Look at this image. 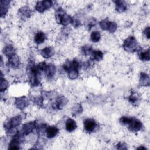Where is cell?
I'll list each match as a JSON object with an SVG mask.
<instances>
[{
  "label": "cell",
  "mask_w": 150,
  "mask_h": 150,
  "mask_svg": "<svg viewBox=\"0 0 150 150\" xmlns=\"http://www.w3.org/2000/svg\"><path fill=\"white\" fill-rule=\"evenodd\" d=\"M123 48L125 51L129 52H134L137 51V40L133 36L128 38L123 44Z\"/></svg>",
  "instance_id": "6da1fadb"
},
{
  "label": "cell",
  "mask_w": 150,
  "mask_h": 150,
  "mask_svg": "<svg viewBox=\"0 0 150 150\" xmlns=\"http://www.w3.org/2000/svg\"><path fill=\"white\" fill-rule=\"evenodd\" d=\"M56 19L58 23L63 25H67L72 22V18L69 15L65 14L62 9L58 11L56 15Z\"/></svg>",
  "instance_id": "7a4b0ae2"
},
{
  "label": "cell",
  "mask_w": 150,
  "mask_h": 150,
  "mask_svg": "<svg viewBox=\"0 0 150 150\" xmlns=\"http://www.w3.org/2000/svg\"><path fill=\"white\" fill-rule=\"evenodd\" d=\"M21 120L22 119L21 116H15L10 120V121L6 123V126L4 125V127H6L7 130H11L14 128H15L19 126L21 123Z\"/></svg>",
  "instance_id": "3957f363"
},
{
  "label": "cell",
  "mask_w": 150,
  "mask_h": 150,
  "mask_svg": "<svg viewBox=\"0 0 150 150\" xmlns=\"http://www.w3.org/2000/svg\"><path fill=\"white\" fill-rule=\"evenodd\" d=\"M52 6V2L51 1H42L38 3L36 5V10L40 12H43L47 10L50 8Z\"/></svg>",
  "instance_id": "277c9868"
},
{
  "label": "cell",
  "mask_w": 150,
  "mask_h": 150,
  "mask_svg": "<svg viewBox=\"0 0 150 150\" xmlns=\"http://www.w3.org/2000/svg\"><path fill=\"white\" fill-rule=\"evenodd\" d=\"M22 142V135L19 133L15 135L14 138L11 140L10 145L9 149H19V145Z\"/></svg>",
  "instance_id": "5b68a950"
},
{
  "label": "cell",
  "mask_w": 150,
  "mask_h": 150,
  "mask_svg": "<svg viewBox=\"0 0 150 150\" xmlns=\"http://www.w3.org/2000/svg\"><path fill=\"white\" fill-rule=\"evenodd\" d=\"M97 127V123L93 119H88L84 121L85 130L88 133L93 132Z\"/></svg>",
  "instance_id": "8992f818"
},
{
  "label": "cell",
  "mask_w": 150,
  "mask_h": 150,
  "mask_svg": "<svg viewBox=\"0 0 150 150\" xmlns=\"http://www.w3.org/2000/svg\"><path fill=\"white\" fill-rule=\"evenodd\" d=\"M128 125L129 130L133 132H137L140 131L142 127V124L141 122L133 117Z\"/></svg>",
  "instance_id": "52a82bcc"
},
{
  "label": "cell",
  "mask_w": 150,
  "mask_h": 150,
  "mask_svg": "<svg viewBox=\"0 0 150 150\" xmlns=\"http://www.w3.org/2000/svg\"><path fill=\"white\" fill-rule=\"evenodd\" d=\"M36 127V123L35 122H29L25 124L22 127V133L24 135H26L31 134Z\"/></svg>",
  "instance_id": "ba28073f"
},
{
  "label": "cell",
  "mask_w": 150,
  "mask_h": 150,
  "mask_svg": "<svg viewBox=\"0 0 150 150\" xmlns=\"http://www.w3.org/2000/svg\"><path fill=\"white\" fill-rule=\"evenodd\" d=\"M28 104H29V101H28L27 98H26L25 97H22L18 98L15 100L16 106L21 110L25 108L28 105Z\"/></svg>",
  "instance_id": "9c48e42d"
},
{
  "label": "cell",
  "mask_w": 150,
  "mask_h": 150,
  "mask_svg": "<svg viewBox=\"0 0 150 150\" xmlns=\"http://www.w3.org/2000/svg\"><path fill=\"white\" fill-rule=\"evenodd\" d=\"M45 132L47 137L49 138H52L57 135L59 132V130L56 127L50 126L46 128Z\"/></svg>",
  "instance_id": "30bf717a"
},
{
  "label": "cell",
  "mask_w": 150,
  "mask_h": 150,
  "mask_svg": "<svg viewBox=\"0 0 150 150\" xmlns=\"http://www.w3.org/2000/svg\"><path fill=\"white\" fill-rule=\"evenodd\" d=\"M77 128V124L76 122L73 119H69L66 123V130L69 132H72Z\"/></svg>",
  "instance_id": "8fae6325"
},
{
  "label": "cell",
  "mask_w": 150,
  "mask_h": 150,
  "mask_svg": "<svg viewBox=\"0 0 150 150\" xmlns=\"http://www.w3.org/2000/svg\"><path fill=\"white\" fill-rule=\"evenodd\" d=\"M55 53L53 49L51 47H46L41 51V55L45 58H49L52 57Z\"/></svg>",
  "instance_id": "7c38bea8"
},
{
  "label": "cell",
  "mask_w": 150,
  "mask_h": 150,
  "mask_svg": "<svg viewBox=\"0 0 150 150\" xmlns=\"http://www.w3.org/2000/svg\"><path fill=\"white\" fill-rule=\"evenodd\" d=\"M45 40H46V36L45 33L42 32H38L34 38L35 42L37 44H41L44 43Z\"/></svg>",
  "instance_id": "4fadbf2b"
},
{
  "label": "cell",
  "mask_w": 150,
  "mask_h": 150,
  "mask_svg": "<svg viewBox=\"0 0 150 150\" xmlns=\"http://www.w3.org/2000/svg\"><path fill=\"white\" fill-rule=\"evenodd\" d=\"M8 62H9V64L12 67H18L20 64L19 58L17 55L14 54V55H12L11 56L9 57Z\"/></svg>",
  "instance_id": "5bb4252c"
},
{
  "label": "cell",
  "mask_w": 150,
  "mask_h": 150,
  "mask_svg": "<svg viewBox=\"0 0 150 150\" xmlns=\"http://www.w3.org/2000/svg\"><path fill=\"white\" fill-rule=\"evenodd\" d=\"M103 58V53L100 51H93L91 53L90 59L93 61H100Z\"/></svg>",
  "instance_id": "9a60e30c"
},
{
  "label": "cell",
  "mask_w": 150,
  "mask_h": 150,
  "mask_svg": "<svg viewBox=\"0 0 150 150\" xmlns=\"http://www.w3.org/2000/svg\"><path fill=\"white\" fill-rule=\"evenodd\" d=\"M140 84L141 86H146L149 85V78L148 75L145 73H141L140 76Z\"/></svg>",
  "instance_id": "2e32d148"
},
{
  "label": "cell",
  "mask_w": 150,
  "mask_h": 150,
  "mask_svg": "<svg viewBox=\"0 0 150 150\" xmlns=\"http://www.w3.org/2000/svg\"><path fill=\"white\" fill-rule=\"evenodd\" d=\"M116 10L119 12H122L127 10V4L123 1H116Z\"/></svg>",
  "instance_id": "e0dca14e"
},
{
  "label": "cell",
  "mask_w": 150,
  "mask_h": 150,
  "mask_svg": "<svg viewBox=\"0 0 150 150\" xmlns=\"http://www.w3.org/2000/svg\"><path fill=\"white\" fill-rule=\"evenodd\" d=\"M10 2L9 1H1V15L3 17L6 15L8 11V6Z\"/></svg>",
  "instance_id": "ac0fdd59"
},
{
  "label": "cell",
  "mask_w": 150,
  "mask_h": 150,
  "mask_svg": "<svg viewBox=\"0 0 150 150\" xmlns=\"http://www.w3.org/2000/svg\"><path fill=\"white\" fill-rule=\"evenodd\" d=\"M139 58L140 60L143 61H148L149 60V49L146 51H141L139 53Z\"/></svg>",
  "instance_id": "d6986e66"
},
{
  "label": "cell",
  "mask_w": 150,
  "mask_h": 150,
  "mask_svg": "<svg viewBox=\"0 0 150 150\" xmlns=\"http://www.w3.org/2000/svg\"><path fill=\"white\" fill-rule=\"evenodd\" d=\"M79 76V71L78 69L74 68H72L70 70L68 71V76L70 79H76Z\"/></svg>",
  "instance_id": "ffe728a7"
},
{
  "label": "cell",
  "mask_w": 150,
  "mask_h": 150,
  "mask_svg": "<svg viewBox=\"0 0 150 150\" xmlns=\"http://www.w3.org/2000/svg\"><path fill=\"white\" fill-rule=\"evenodd\" d=\"M46 72H47V76L48 78L53 77L56 72L55 66L53 65H51V64L48 65Z\"/></svg>",
  "instance_id": "44dd1931"
},
{
  "label": "cell",
  "mask_w": 150,
  "mask_h": 150,
  "mask_svg": "<svg viewBox=\"0 0 150 150\" xmlns=\"http://www.w3.org/2000/svg\"><path fill=\"white\" fill-rule=\"evenodd\" d=\"M67 100L64 97H59L56 101V106L59 108H62L66 104H67Z\"/></svg>",
  "instance_id": "7402d4cb"
},
{
  "label": "cell",
  "mask_w": 150,
  "mask_h": 150,
  "mask_svg": "<svg viewBox=\"0 0 150 150\" xmlns=\"http://www.w3.org/2000/svg\"><path fill=\"white\" fill-rule=\"evenodd\" d=\"M4 53L7 56L10 57L15 54V49L11 45H8L4 48Z\"/></svg>",
  "instance_id": "603a6c76"
},
{
  "label": "cell",
  "mask_w": 150,
  "mask_h": 150,
  "mask_svg": "<svg viewBox=\"0 0 150 150\" xmlns=\"http://www.w3.org/2000/svg\"><path fill=\"white\" fill-rule=\"evenodd\" d=\"M90 38H91V40L92 41V42L96 43L100 41V38H101V35L99 32L94 31L92 33Z\"/></svg>",
  "instance_id": "cb8c5ba5"
},
{
  "label": "cell",
  "mask_w": 150,
  "mask_h": 150,
  "mask_svg": "<svg viewBox=\"0 0 150 150\" xmlns=\"http://www.w3.org/2000/svg\"><path fill=\"white\" fill-rule=\"evenodd\" d=\"M19 14L23 17L29 18V15H31V11L30 9L28 7H24L19 10Z\"/></svg>",
  "instance_id": "d4e9b609"
},
{
  "label": "cell",
  "mask_w": 150,
  "mask_h": 150,
  "mask_svg": "<svg viewBox=\"0 0 150 150\" xmlns=\"http://www.w3.org/2000/svg\"><path fill=\"white\" fill-rule=\"evenodd\" d=\"M138 100H139V97L137 95V94L136 93H134V94H132L130 97H129V101L132 104H137L138 103Z\"/></svg>",
  "instance_id": "484cf974"
},
{
  "label": "cell",
  "mask_w": 150,
  "mask_h": 150,
  "mask_svg": "<svg viewBox=\"0 0 150 150\" xmlns=\"http://www.w3.org/2000/svg\"><path fill=\"white\" fill-rule=\"evenodd\" d=\"M82 51L85 55L87 56V55H89L91 54L93 51H92V48L90 46L86 45V46H85L82 48Z\"/></svg>",
  "instance_id": "4316f807"
},
{
  "label": "cell",
  "mask_w": 150,
  "mask_h": 150,
  "mask_svg": "<svg viewBox=\"0 0 150 150\" xmlns=\"http://www.w3.org/2000/svg\"><path fill=\"white\" fill-rule=\"evenodd\" d=\"M133 117H122L120 120V122L123 125H128L129 123L132 120Z\"/></svg>",
  "instance_id": "83f0119b"
},
{
  "label": "cell",
  "mask_w": 150,
  "mask_h": 150,
  "mask_svg": "<svg viewBox=\"0 0 150 150\" xmlns=\"http://www.w3.org/2000/svg\"><path fill=\"white\" fill-rule=\"evenodd\" d=\"M117 25L115 22H110L107 31H108L111 33H113L116 31V30L117 29Z\"/></svg>",
  "instance_id": "f1b7e54d"
},
{
  "label": "cell",
  "mask_w": 150,
  "mask_h": 150,
  "mask_svg": "<svg viewBox=\"0 0 150 150\" xmlns=\"http://www.w3.org/2000/svg\"><path fill=\"white\" fill-rule=\"evenodd\" d=\"M7 87H8V82L6 79H3V78H1V85H0V90H1V92H4L7 89Z\"/></svg>",
  "instance_id": "f546056e"
},
{
  "label": "cell",
  "mask_w": 150,
  "mask_h": 150,
  "mask_svg": "<svg viewBox=\"0 0 150 150\" xmlns=\"http://www.w3.org/2000/svg\"><path fill=\"white\" fill-rule=\"evenodd\" d=\"M82 111V107L81 106V105H79V104L76 105L73 108L72 112L73 114H74L75 116L81 113Z\"/></svg>",
  "instance_id": "4dcf8cb0"
},
{
  "label": "cell",
  "mask_w": 150,
  "mask_h": 150,
  "mask_svg": "<svg viewBox=\"0 0 150 150\" xmlns=\"http://www.w3.org/2000/svg\"><path fill=\"white\" fill-rule=\"evenodd\" d=\"M110 21L107 19H104L100 22V26L103 30H107L108 28Z\"/></svg>",
  "instance_id": "1f68e13d"
},
{
  "label": "cell",
  "mask_w": 150,
  "mask_h": 150,
  "mask_svg": "<svg viewBox=\"0 0 150 150\" xmlns=\"http://www.w3.org/2000/svg\"><path fill=\"white\" fill-rule=\"evenodd\" d=\"M39 69L41 70V71H46L47 68H48V66L45 62H41L38 65H37Z\"/></svg>",
  "instance_id": "d6a6232c"
},
{
  "label": "cell",
  "mask_w": 150,
  "mask_h": 150,
  "mask_svg": "<svg viewBox=\"0 0 150 150\" xmlns=\"http://www.w3.org/2000/svg\"><path fill=\"white\" fill-rule=\"evenodd\" d=\"M63 68L65 70V71L68 72L69 70H70L72 68V64L69 61H67L65 65H63Z\"/></svg>",
  "instance_id": "836d02e7"
},
{
  "label": "cell",
  "mask_w": 150,
  "mask_h": 150,
  "mask_svg": "<svg viewBox=\"0 0 150 150\" xmlns=\"http://www.w3.org/2000/svg\"><path fill=\"white\" fill-rule=\"evenodd\" d=\"M144 35L148 39L149 38V36H150V31H149V27H147V28H145V29L144 30Z\"/></svg>",
  "instance_id": "e575fe53"
},
{
  "label": "cell",
  "mask_w": 150,
  "mask_h": 150,
  "mask_svg": "<svg viewBox=\"0 0 150 150\" xmlns=\"http://www.w3.org/2000/svg\"><path fill=\"white\" fill-rule=\"evenodd\" d=\"M117 146H120L121 147H120L119 149H127V147L125 144H123V143H119Z\"/></svg>",
  "instance_id": "d590c367"
},
{
  "label": "cell",
  "mask_w": 150,
  "mask_h": 150,
  "mask_svg": "<svg viewBox=\"0 0 150 150\" xmlns=\"http://www.w3.org/2000/svg\"><path fill=\"white\" fill-rule=\"evenodd\" d=\"M138 149H146L145 147H139V148H137Z\"/></svg>",
  "instance_id": "8d00e7d4"
}]
</instances>
